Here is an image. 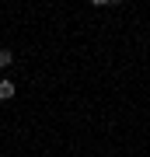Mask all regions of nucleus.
<instances>
[{
	"mask_svg": "<svg viewBox=\"0 0 150 157\" xmlns=\"http://www.w3.org/2000/svg\"><path fill=\"white\" fill-rule=\"evenodd\" d=\"M14 98V80H0V101H11Z\"/></svg>",
	"mask_w": 150,
	"mask_h": 157,
	"instance_id": "nucleus-1",
	"label": "nucleus"
},
{
	"mask_svg": "<svg viewBox=\"0 0 150 157\" xmlns=\"http://www.w3.org/2000/svg\"><path fill=\"white\" fill-rule=\"evenodd\" d=\"M14 63V52L11 49H0V67H11Z\"/></svg>",
	"mask_w": 150,
	"mask_h": 157,
	"instance_id": "nucleus-2",
	"label": "nucleus"
}]
</instances>
